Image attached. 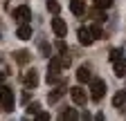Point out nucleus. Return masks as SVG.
<instances>
[{
  "instance_id": "39448f33",
  "label": "nucleus",
  "mask_w": 126,
  "mask_h": 121,
  "mask_svg": "<svg viewBox=\"0 0 126 121\" xmlns=\"http://www.w3.org/2000/svg\"><path fill=\"white\" fill-rule=\"evenodd\" d=\"M14 18L18 20V23H27V20L32 18V9H29L27 5H20V7H16V9H14Z\"/></svg>"
},
{
  "instance_id": "1a4fd4ad",
  "label": "nucleus",
  "mask_w": 126,
  "mask_h": 121,
  "mask_svg": "<svg viewBox=\"0 0 126 121\" xmlns=\"http://www.w3.org/2000/svg\"><path fill=\"white\" fill-rule=\"evenodd\" d=\"M16 36H18L20 40H29V38H32V27H29L27 23H20L18 29H16Z\"/></svg>"
},
{
  "instance_id": "2eb2a0df",
  "label": "nucleus",
  "mask_w": 126,
  "mask_h": 121,
  "mask_svg": "<svg viewBox=\"0 0 126 121\" xmlns=\"http://www.w3.org/2000/svg\"><path fill=\"white\" fill-rule=\"evenodd\" d=\"M38 49H41V56L50 58V52H52V47H50V45H47L45 40H41V43H38Z\"/></svg>"
},
{
  "instance_id": "412c9836",
  "label": "nucleus",
  "mask_w": 126,
  "mask_h": 121,
  "mask_svg": "<svg viewBox=\"0 0 126 121\" xmlns=\"http://www.w3.org/2000/svg\"><path fill=\"white\" fill-rule=\"evenodd\" d=\"M38 108H41V105H38V103H32V105H27V114H34V117H36V114L41 112Z\"/></svg>"
},
{
  "instance_id": "0eeeda50",
  "label": "nucleus",
  "mask_w": 126,
  "mask_h": 121,
  "mask_svg": "<svg viewBox=\"0 0 126 121\" xmlns=\"http://www.w3.org/2000/svg\"><path fill=\"white\" fill-rule=\"evenodd\" d=\"M23 81H25L27 87H36V85H38V74H36V70H34V67L27 70V72L23 74Z\"/></svg>"
},
{
  "instance_id": "5701e85b",
  "label": "nucleus",
  "mask_w": 126,
  "mask_h": 121,
  "mask_svg": "<svg viewBox=\"0 0 126 121\" xmlns=\"http://www.w3.org/2000/svg\"><path fill=\"white\" fill-rule=\"evenodd\" d=\"M117 58H122V49H113L110 52V60H117Z\"/></svg>"
},
{
  "instance_id": "f03ea898",
  "label": "nucleus",
  "mask_w": 126,
  "mask_h": 121,
  "mask_svg": "<svg viewBox=\"0 0 126 121\" xmlns=\"http://www.w3.org/2000/svg\"><path fill=\"white\" fill-rule=\"evenodd\" d=\"M0 101H2V110L11 112L14 110V90L7 85H0Z\"/></svg>"
},
{
  "instance_id": "9d476101",
  "label": "nucleus",
  "mask_w": 126,
  "mask_h": 121,
  "mask_svg": "<svg viewBox=\"0 0 126 121\" xmlns=\"http://www.w3.org/2000/svg\"><path fill=\"white\" fill-rule=\"evenodd\" d=\"M70 11L74 16H83L86 13V2L83 0H70Z\"/></svg>"
},
{
  "instance_id": "4468645a",
  "label": "nucleus",
  "mask_w": 126,
  "mask_h": 121,
  "mask_svg": "<svg viewBox=\"0 0 126 121\" xmlns=\"http://www.w3.org/2000/svg\"><path fill=\"white\" fill-rule=\"evenodd\" d=\"M63 94H65V90H63V87H56L54 92H50V97H47V99H50V103H54V101H59Z\"/></svg>"
},
{
  "instance_id": "a211bd4d",
  "label": "nucleus",
  "mask_w": 126,
  "mask_h": 121,
  "mask_svg": "<svg viewBox=\"0 0 126 121\" xmlns=\"http://www.w3.org/2000/svg\"><path fill=\"white\" fill-rule=\"evenodd\" d=\"M110 5H113V0H94V7L97 9H108Z\"/></svg>"
},
{
  "instance_id": "bb28decb",
  "label": "nucleus",
  "mask_w": 126,
  "mask_h": 121,
  "mask_svg": "<svg viewBox=\"0 0 126 121\" xmlns=\"http://www.w3.org/2000/svg\"><path fill=\"white\" fill-rule=\"evenodd\" d=\"M0 110H2V101H0Z\"/></svg>"
},
{
  "instance_id": "7ed1b4c3",
  "label": "nucleus",
  "mask_w": 126,
  "mask_h": 121,
  "mask_svg": "<svg viewBox=\"0 0 126 121\" xmlns=\"http://www.w3.org/2000/svg\"><path fill=\"white\" fill-rule=\"evenodd\" d=\"M52 29H54V34L59 36V38H63L68 34V23L63 20V18H59L56 13H54V18H52Z\"/></svg>"
},
{
  "instance_id": "4be33fe9",
  "label": "nucleus",
  "mask_w": 126,
  "mask_h": 121,
  "mask_svg": "<svg viewBox=\"0 0 126 121\" xmlns=\"http://www.w3.org/2000/svg\"><path fill=\"white\" fill-rule=\"evenodd\" d=\"M61 119H77V112L74 110H65V112L61 114Z\"/></svg>"
},
{
  "instance_id": "20e7f679",
  "label": "nucleus",
  "mask_w": 126,
  "mask_h": 121,
  "mask_svg": "<svg viewBox=\"0 0 126 121\" xmlns=\"http://www.w3.org/2000/svg\"><path fill=\"white\" fill-rule=\"evenodd\" d=\"M70 97H72V101H74L77 105H83V103L88 101V94H86V90H83L81 85L70 87Z\"/></svg>"
},
{
  "instance_id": "9b49d317",
  "label": "nucleus",
  "mask_w": 126,
  "mask_h": 121,
  "mask_svg": "<svg viewBox=\"0 0 126 121\" xmlns=\"http://www.w3.org/2000/svg\"><path fill=\"white\" fill-rule=\"evenodd\" d=\"M63 70V63H61V56H52L50 60H47V72H54V74H59Z\"/></svg>"
},
{
  "instance_id": "f257e3e1",
  "label": "nucleus",
  "mask_w": 126,
  "mask_h": 121,
  "mask_svg": "<svg viewBox=\"0 0 126 121\" xmlns=\"http://www.w3.org/2000/svg\"><path fill=\"white\" fill-rule=\"evenodd\" d=\"M106 94V81L99 76H92L90 79V99L92 101H101V97Z\"/></svg>"
},
{
  "instance_id": "f8f14e48",
  "label": "nucleus",
  "mask_w": 126,
  "mask_h": 121,
  "mask_svg": "<svg viewBox=\"0 0 126 121\" xmlns=\"http://www.w3.org/2000/svg\"><path fill=\"white\" fill-rule=\"evenodd\" d=\"M113 67H115V76H126V60H122V58H117V60H113Z\"/></svg>"
},
{
  "instance_id": "dca6fc26",
  "label": "nucleus",
  "mask_w": 126,
  "mask_h": 121,
  "mask_svg": "<svg viewBox=\"0 0 126 121\" xmlns=\"http://www.w3.org/2000/svg\"><path fill=\"white\" fill-rule=\"evenodd\" d=\"M47 11H52V13H59V11H61V5L56 2V0H47Z\"/></svg>"
},
{
  "instance_id": "6ab92c4d",
  "label": "nucleus",
  "mask_w": 126,
  "mask_h": 121,
  "mask_svg": "<svg viewBox=\"0 0 126 121\" xmlns=\"http://www.w3.org/2000/svg\"><path fill=\"white\" fill-rule=\"evenodd\" d=\"M61 63H63V67H70V63H72L70 52H61Z\"/></svg>"
},
{
  "instance_id": "a878e982",
  "label": "nucleus",
  "mask_w": 126,
  "mask_h": 121,
  "mask_svg": "<svg viewBox=\"0 0 126 121\" xmlns=\"http://www.w3.org/2000/svg\"><path fill=\"white\" fill-rule=\"evenodd\" d=\"M5 76H7V74H5V72H0V85L5 83Z\"/></svg>"
},
{
  "instance_id": "6e6552de",
  "label": "nucleus",
  "mask_w": 126,
  "mask_h": 121,
  "mask_svg": "<svg viewBox=\"0 0 126 121\" xmlns=\"http://www.w3.org/2000/svg\"><path fill=\"white\" fill-rule=\"evenodd\" d=\"M90 79H92V72H90L88 65H81L77 70V81L79 83H90Z\"/></svg>"
},
{
  "instance_id": "ddd939ff",
  "label": "nucleus",
  "mask_w": 126,
  "mask_h": 121,
  "mask_svg": "<svg viewBox=\"0 0 126 121\" xmlns=\"http://www.w3.org/2000/svg\"><path fill=\"white\" fill-rule=\"evenodd\" d=\"M126 103V92H122V90H119V92L113 97V105H115V108L117 110H122V105Z\"/></svg>"
},
{
  "instance_id": "aec40b11",
  "label": "nucleus",
  "mask_w": 126,
  "mask_h": 121,
  "mask_svg": "<svg viewBox=\"0 0 126 121\" xmlns=\"http://www.w3.org/2000/svg\"><path fill=\"white\" fill-rule=\"evenodd\" d=\"M90 29H92V34H94V40H97V38H104V32H101L99 25H92Z\"/></svg>"
},
{
  "instance_id": "393cba45",
  "label": "nucleus",
  "mask_w": 126,
  "mask_h": 121,
  "mask_svg": "<svg viewBox=\"0 0 126 121\" xmlns=\"http://www.w3.org/2000/svg\"><path fill=\"white\" fill-rule=\"evenodd\" d=\"M36 119H38V121H47V119H50V114H47V112H38Z\"/></svg>"
},
{
  "instance_id": "423d86ee",
  "label": "nucleus",
  "mask_w": 126,
  "mask_h": 121,
  "mask_svg": "<svg viewBox=\"0 0 126 121\" xmlns=\"http://www.w3.org/2000/svg\"><path fill=\"white\" fill-rule=\"evenodd\" d=\"M92 40H94L92 29H90V27H79V43L88 47V45H92Z\"/></svg>"
},
{
  "instance_id": "f3484780",
  "label": "nucleus",
  "mask_w": 126,
  "mask_h": 121,
  "mask_svg": "<svg viewBox=\"0 0 126 121\" xmlns=\"http://www.w3.org/2000/svg\"><path fill=\"white\" fill-rule=\"evenodd\" d=\"M16 60H18V63H27V60H29V52H25V49L16 52Z\"/></svg>"
},
{
  "instance_id": "b1692460",
  "label": "nucleus",
  "mask_w": 126,
  "mask_h": 121,
  "mask_svg": "<svg viewBox=\"0 0 126 121\" xmlns=\"http://www.w3.org/2000/svg\"><path fill=\"white\" fill-rule=\"evenodd\" d=\"M56 47H59V52H68V45L63 43V38H61V40L56 43Z\"/></svg>"
}]
</instances>
